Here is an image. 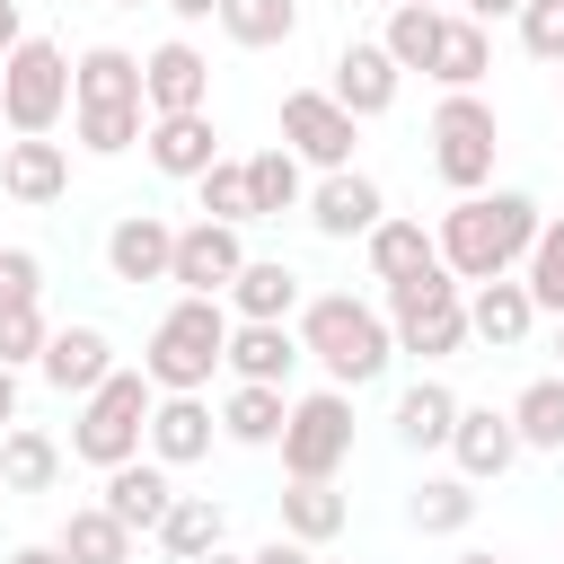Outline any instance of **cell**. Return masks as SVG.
Returning <instances> with one entry per match:
<instances>
[{
  "instance_id": "cell-1",
  "label": "cell",
  "mask_w": 564,
  "mask_h": 564,
  "mask_svg": "<svg viewBox=\"0 0 564 564\" xmlns=\"http://www.w3.org/2000/svg\"><path fill=\"white\" fill-rule=\"evenodd\" d=\"M538 203L529 194H458L449 212H441V229H432V247H441V264H449V282L458 291H476V282H502V273H520V256H529V238H538Z\"/></svg>"
},
{
  "instance_id": "cell-2",
  "label": "cell",
  "mask_w": 564,
  "mask_h": 564,
  "mask_svg": "<svg viewBox=\"0 0 564 564\" xmlns=\"http://www.w3.org/2000/svg\"><path fill=\"white\" fill-rule=\"evenodd\" d=\"M300 361H317L326 370V388H370V379H388V361H397V335H388V317L370 308V300H352V291H317L308 308H300Z\"/></svg>"
},
{
  "instance_id": "cell-3",
  "label": "cell",
  "mask_w": 564,
  "mask_h": 564,
  "mask_svg": "<svg viewBox=\"0 0 564 564\" xmlns=\"http://www.w3.org/2000/svg\"><path fill=\"white\" fill-rule=\"evenodd\" d=\"M220 352H229V308L176 291V308H167V317L150 326V344H141V379H150L159 397H203L212 370H220Z\"/></svg>"
},
{
  "instance_id": "cell-4",
  "label": "cell",
  "mask_w": 564,
  "mask_h": 564,
  "mask_svg": "<svg viewBox=\"0 0 564 564\" xmlns=\"http://www.w3.org/2000/svg\"><path fill=\"white\" fill-rule=\"evenodd\" d=\"M150 405H159V388L141 379V370H106V388H88L79 397V414H70V458L79 467H123V458H141V432H150Z\"/></svg>"
},
{
  "instance_id": "cell-5",
  "label": "cell",
  "mask_w": 564,
  "mask_h": 564,
  "mask_svg": "<svg viewBox=\"0 0 564 564\" xmlns=\"http://www.w3.org/2000/svg\"><path fill=\"white\" fill-rule=\"evenodd\" d=\"M388 335H397V352H414V361H449V352H467V291L449 282V264H423V273H405V282H388Z\"/></svg>"
},
{
  "instance_id": "cell-6",
  "label": "cell",
  "mask_w": 564,
  "mask_h": 564,
  "mask_svg": "<svg viewBox=\"0 0 564 564\" xmlns=\"http://www.w3.org/2000/svg\"><path fill=\"white\" fill-rule=\"evenodd\" d=\"M273 449H282V476H291V485H335L344 458H352V397H344V388H308V397H291Z\"/></svg>"
},
{
  "instance_id": "cell-7",
  "label": "cell",
  "mask_w": 564,
  "mask_h": 564,
  "mask_svg": "<svg viewBox=\"0 0 564 564\" xmlns=\"http://www.w3.org/2000/svg\"><path fill=\"white\" fill-rule=\"evenodd\" d=\"M62 115H70V53L44 44V35H26V44L0 62V123H9L18 141H44Z\"/></svg>"
},
{
  "instance_id": "cell-8",
  "label": "cell",
  "mask_w": 564,
  "mask_h": 564,
  "mask_svg": "<svg viewBox=\"0 0 564 564\" xmlns=\"http://www.w3.org/2000/svg\"><path fill=\"white\" fill-rule=\"evenodd\" d=\"M494 150H502V123H494L485 97H441V106H432V176H441L449 194H485Z\"/></svg>"
},
{
  "instance_id": "cell-9",
  "label": "cell",
  "mask_w": 564,
  "mask_h": 564,
  "mask_svg": "<svg viewBox=\"0 0 564 564\" xmlns=\"http://www.w3.org/2000/svg\"><path fill=\"white\" fill-rule=\"evenodd\" d=\"M352 141H361V123H352L326 88H291V97H282V150H291L300 167L335 176V167H352Z\"/></svg>"
},
{
  "instance_id": "cell-10",
  "label": "cell",
  "mask_w": 564,
  "mask_h": 564,
  "mask_svg": "<svg viewBox=\"0 0 564 564\" xmlns=\"http://www.w3.org/2000/svg\"><path fill=\"white\" fill-rule=\"evenodd\" d=\"M300 212H308V229H317V238H335V247H344V238H370V229L388 220V194H379L361 167H335V176H317V185H308V203H300Z\"/></svg>"
},
{
  "instance_id": "cell-11",
  "label": "cell",
  "mask_w": 564,
  "mask_h": 564,
  "mask_svg": "<svg viewBox=\"0 0 564 564\" xmlns=\"http://www.w3.org/2000/svg\"><path fill=\"white\" fill-rule=\"evenodd\" d=\"M141 106L150 115H212V62L176 35L159 53H141Z\"/></svg>"
},
{
  "instance_id": "cell-12",
  "label": "cell",
  "mask_w": 564,
  "mask_h": 564,
  "mask_svg": "<svg viewBox=\"0 0 564 564\" xmlns=\"http://www.w3.org/2000/svg\"><path fill=\"white\" fill-rule=\"evenodd\" d=\"M238 264H247L238 229H220V220H194V229H176L167 282H176V291H194V300H220V291L238 282Z\"/></svg>"
},
{
  "instance_id": "cell-13",
  "label": "cell",
  "mask_w": 564,
  "mask_h": 564,
  "mask_svg": "<svg viewBox=\"0 0 564 564\" xmlns=\"http://www.w3.org/2000/svg\"><path fill=\"white\" fill-rule=\"evenodd\" d=\"M0 194L26 203V212H53L70 194V150L44 132V141H0Z\"/></svg>"
},
{
  "instance_id": "cell-14",
  "label": "cell",
  "mask_w": 564,
  "mask_h": 564,
  "mask_svg": "<svg viewBox=\"0 0 564 564\" xmlns=\"http://www.w3.org/2000/svg\"><path fill=\"white\" fill-rule=\"evenodd\" d=\"M397 88H405V70H397L379 44H344V53H335V79H326V97H335L352 123L388 115V106H397Z\"/></svg>"
},
{
  "instance_id": "cell-15",
  "label": "cell",
  "mask_w": 564,
  "mask_h": 564,
  "mask_svg": "<svg viewBox=\"0 0 564 564\" xmlns=\"http://www.w3.org/2000/svg\"><path fill=\"white\" fill-rule=\"evenodd\" d=\"M449 458H458V476H467V485H485V476H502V467L520 458V432H511V405H458V423H449Z\"/></svg>"
},
{
  "instance_id": "cell-16",
  "label": "cell",
  "mask_w": 564,
  "mask_h": 564,
  "mask_svg": "<svg viewBox=\"0 0 564 564\" xmlns=\"http://www.w3.org/2000/svg\"><path fill=\"white\" fill-rule=\"evenodd\" d=\"M35 370H44L62 397H88V388H106L115 344H106V326H53V335H44V352H35Z\"/></svg>"
},
{
  "instance_id": "cell-17",
  "label": "cell",
  "mask_w": 564,
  "mask_h": 564,
  "mask_svg": "<svg viewBox=\"0 0 564 564\" xmlns=\"http://www.w3.org/2000/svg\"><path fill=\"white\" fill-rule=\"evenodd\" d=\"M132 538H159V520H167V502H176V485H167V467L159 458H123V467H106V494H97Z\"/></svg>"
},
{
  "instance_id": "cell-18",
  "label": "cell",
  "mask_w": 564,
  "mask_h": 564,
  "mask_svg": "<svg viewBox=\"0 0 564 564\" xmlns=\"http://www.w3.org/2000/svg\"><path fill=\"white\" fill-rule=\"evenodd\" d=\"M167 256H176V229L159 212H123L106 229V273L115 282H167Z\"/></svg>"
},
{
  "instance_id": "cell-19",
  "label": "cell",
  "mask_w": 564,
  "mask_h": 564,
  "mask_svg": "<svg viewBox=\"0 0 564 564\" xmlns=\"http://www.w3.org/2000/svg\"><path fill=\"white\" fill-rule=\"evenodd\" d=\"M220 308H229V317H247V326H282V317L300 308V273H291L282 256H247V264H238V282L220 291Z\"/></svg>"
},
{
  "instance_id": "cell-20",
  "label": "cell",
  "mask_w": 564,
  "mask_h": 564,
  "mask_svg": "<svg viewBox=\"0 0 564 564\" xmlns=\"http://www.w3.org/2000/svg\"><path fill=\"white\" fill-rule=\"evenodd\" d=\"M529 326H538V308H529L520 273H502V282H476V291H467V344L520 352V344H529Z\"/></svg>"
},
{
  "instance_id": "cell-21",
  "label": "cell",
  "mask_w": 564,
  "mask_h": 564,
  "mask_svg": "<svg viewBox=\"0 0 564 564\" xmlns=\"http://www.w3.org/2000/svg\"><path fill=\"white\" fill-rule=\"evenodd\" d=\"M220 370L247 379V388H282V379L300 370V335H291V326H247V317H229V352H220Z\"/></svg>"
},
{
  "instance_id": "cell-22",
  "label": "cell",
  "mask_w": 564,
  "mask_h": 564,
  "mask_svg": "<svg viewBox=\"0 0 564 564\" xmlns=\"http://www.w3.org/2000/svg\"><path fill=\"white\" fill-rule=\"evenodd\" d=\"M212 432H220V414H212L203 397H159L141 441H150L159 467H194V458H212Z\"/></svg>"
},
{
  "instance_id": "cell-23",
  "label": "cell",
  "mask_w": 564,
  "mask_h": 564,
  "mask_svg": "<svg viewBox=\"0 0 564 564\" xmlns=\"http://www.w3.org/2000/svg\"><path fill=\"white\" fill-rule=\"evenodd\" d=\"M141 150H150L159 176H185V185H194V176L220 159V132H212V115H150Z\"/></svg>"
},
{
  "instance_id": "cell-24",
  "label": "cell",
  "mask_w": 564,
  "mask_h": 564,
  "mask_svg": "<svg viewBox=\"0 0 564 564\" xmlns=\"http://www.w3.org/2000/svg\"><path fill=\"white\" fill-rule=\"evenodd\" d=\"M70 106H141V53L123 44H88L70 62ZM150 115V106H141Z\"/></svg>"
},
{
  "instance_id": "cell-25",
  "label": "cell",
  "mask_w": 564,
  "mask_h": 564,
  "mask_svg": "<svg viewBox=\"0 0 564 564\" xmlns=\"http://www.w3.org/2000/svg\"><path fill=\"white\" fill-rule=\"evenodd\" d=\"M485 70H494V35H485L476 18H441V53H432L441 97H476V88H485Z\"/></svg>"
},
{
  "instance_id": "cell-26",
  "label": "cell",
  "mask_w": 564,
  "mask_h": 564,
  "mask_svg": "<svg viewBox=\"0 0 564 564\" xmlns=\"http://www.w3.org/2000/svg\"><path fill=\"white\" fill-rule=\"evenodd\" d=\"M53 485H62V441L35 423H9L0 432V494H53Z\"/></svg>"
},
{
  "instance_id": "cell-27",
  "label": "cell",
  "mask_w": 564,
  "mask_h": 564,
  "mask_svg": "<svg viewBox=\"0 0 564 564\" xmlns=\"http://www.w3.org/2000/svg\"><path fill=\"white\" fill-rule=\"evenodd\" d=\"M220 538H229V511H220L212 494H176L167 520H159V555H167V564H194V555H212Z\"/></svg>"
},
{
  "instance_id": "cell-28",
  "label": "cell",
  "mask_w": 564,
  "mask_h": 564,
  "mask_svg": "<svg viewBox=\"0 0 564 564\" xmlns=\"http://www.w3.org/2000/svg\"><path fill=\"white\" fill-rule=\"evenodd\" d=\"M282 414H291V397L282 388H229L220 397V441H238V449H273L282 441Z\"/></svg>"
},
{
  "instance_id": "cell-29",
  "label": "cell",
  "mask_w": 564,
  "mask_h": 564,
  "mask_svg": "<svg viewBox=\"0 0 564 564\" xmlns=\"http://www.w3.org/2000/svg\"><path fill=\"white\" fill-rule=\"evenodd\" d=\"M449 423H458V388L449 379H414L397 397V441L405 449H449Z\"/></svg>"
},
{
  "instance_id": "cell-30",
  "label": "cell",
  "mask_w": 564,
  "mask_h": 564,
  "mask_svg": "<svg viewBox=\"0 0 564 564\" xmlns=\"http://www.w3.org/2000/svg\"><path fill=\"white\" fill-rule=\"evenodd\" d=\"M70 564H132V529L106 511V502H79L70 520H62V538H53Z\"/></svg>"
},
{
  "instance_id": "cell-31",
  "label": "cell",
  "mask_w": 564,
  "mask_h": 564,
  "mask_svg": "<svg viewBox=\"0 0 564 564\" xmlns=\"http://www.w3.org/2000/svg\"><path fill=\"white\" fill-rule=\"evenodd\" d=\"M361 247H370V273H379V282H405V273H423V264H441V247H432V229H423V220H397V212H388V220H379V229H370Z\"/></svg>"
},
{
  "instance_id": "cell-32",
  "label": "cell",
  "mask_w": 564,
  "mask_h": 564,
  "mask_svg": "<svg viewBox=\"0 0 564 564\" xmlns=\"http://www.w3.org/2000/svg\"><path fill=\"white\" fill-rule=\"evenodd\" d=\"M273 502H282V538H300V546H326V538H344V520H352L335 485H282Z\"/></svg>"
},
{
  "instance_id": "cell-33",
  "label": "cell",
  "mask_w": 564,
  "mask_h": 564,
  "mask_svg": "<svg viewBox=\"0 0 564 564\" xmlns=\"http://www.w3.org/2000/svg\"><path fill=\"white\" fill-rule=\"evenodd\" d=\"M405 520H414L423 538H458V529L476 520V485H467V476H423L414 502H405Z\"/></svg>"
},
{
  "instance_id": "cell-34",
  "label": "cell",
  "mask_w": 564,
  "mask_h": 564,
  "mask_svg": "<svg viewBox=\"0 0 564 564\" xmlns=\"http://www.w3.org/2000/svg\"><path fill=\"white\" fill-rule=\"evenodd\" d=\"M511 432H520V449H564V370H546L511 397Z\"/></svg>"
},
{
  "instance_id": "cell-35",
  "label": "cell",
  "mask_w": 564,
  "mask_h": 564,
  "mask_svg": "<svg viewBox=\"0 0 564 564\" xmlns=\"http://www.w3.org/2000/svg\"><path fill=\"white\" fill-rule=\"evenodd\" d=\"M220 26H229V44L273 53V44L300 35V0H220Z\"/></svg>"
},
{
  "instance_id": "cell-36",
  "label": "cell",
  "mask_w": 564,
  "mask_h": 564,
  "mask_svg": "<svg viewBox=\"0 0 564 564\" xmlns=\"http://www.w3.org/2000/svg\"><path fill=\"white\" fill-rule=\"evenodd\" d=\"M520 291L538 317H564V220H538V238L520 256Z\"/></svg>"
},
{
  "instance_id": "cell-37",
  "label": "cell",
  "mask_w": 564,
  "mask_h": 564,
  "mask_svg": "<svg viewBox=\"0 0 564 564\" xmlns=\"http://www.w3.org/2000/svg\"><path fill=\"white\" fill-rule=\"evenodd\" d=\"M247 194H256V220H282V212H300L308 203V185H300V159L273 141V150H256L247 159Z\"/></svg>"
},
{
  "instance_id": "cell-38",
  "label": "cell",
  "mask_w": 564,
  "mask_h": 564,
  "mask_svg": "<svg viewBox=\"0 0 564 564\" xmlns=\"http://www.w3.org/2000/svg\"><path fill=\"white\" fill-rule=\"evenodd\" d=\"M70 132H79L88 159H123V150L150 132V115H141V106H70Z\"/></svg>"
},
{
  "instance_id": "cell-39",
  "label": "cell",
  "mask_w": 564,
  "mask_h": 564,
  "mask_svg": "<svg viewBox=\"0 0 564 564\" xmlns=\"http://www.w3.org/2000/svg\"><path fill=\"white\" fill-rule=\"evenodd\" d=\"M441 18H449V9H388L379 53H388L397 70H432V53H441Z\"/></svg>"
},
{
  "instance_id": "cell-40",
  "label": "cell",
  "mask_w": 564,
  "mask_h": 564,
  "mask_svg": "<svg viewBox=\"0 0 564 564\" xmlns=\"http://www.w3.org/2000/svg\"><path fill=\"white\" fill-rule=\"evenodd\" d=\"M194 194H203V220H220V229H247V220H256V194H247V159H212V167L194 176Z\"/></svg>"
},
{
  "instance_id": "cell-41",
  "label": "cell",
  "mask_w": 564,
  "mask_h": 564,
  "mask_svg": "<svg viewBox=\"0 0 564 564\" xmlns=\"http://www.w3.org/2000/svg\"><path fill=\"white\" fill-rule=\"evenodd\" d=\"M44 335H53V326H44V300H0V361H9V370L35 361Z\"/></svg>"
},
{
  "instance_id": "cell-42",
  "label": "cell",
  "mask_w": 564,
  "mask_h": 564,
  "mask_svg": "<svg viewBox=\"0 0 564 564\" xmlns=\"http://www.w3.org/2000/svg\"><path fill=\"white\" fill-rule=\"evenodd\" d=\"M520 44L564 70V0H529V9H520Z\"/></svg>"
},
{
  "instance_id": "cell-43",
  "label": "cell",
  "mask_w": 564,
  "mask_h": 564,
  "mask_svg": "<svg viewBox=\"0 0 564 564\" xmlns=\"http://www.w3.org/2000/svg\"><path fill=\"white\" fill-rule=\"evenodd\" d=\"M0 300H44V264H35V247H0Z\"/></svg>"
},
{
  "instance_id": "cell-44",
  "label": "cell",
  "mask_w": 564,
  "mask_h": 564,
  "mask_svg": "<svg viewBox=\"0 0 564 564\" xmlns=\"http://www.w3.org/2000/svg\"><path fill=\"white\" fill-rule=\"evenodd\" d=\"M247 564H317V546H300V538H264Z\"/></svg>"
},
{
  "instance_id": "cell-45",
  "label": "cell",
  "mask_w": 564,
  "mask_h": 564,
  "mask_svg": "<svg viewBox=\"0 0 564 564\" xmlns=\"http://www.w3.org/2000/svg\"><path fill=\"white\" fill-rule=\"evenodd\" d=\"M529 0H458V18H476V26H494V18H520Z\"/></svg>"
},
{
  "instance_id": "cell-46",
  "label": "cell",
  "mask_w": 564,
  "mask_h": 564,
  "mask_svg": "<svg viewBox=\"0 0 564 564\" xmlns=\"http://www.w3.org/2000/svg\"><path fill=\"white\" fill-rule=\"evenodd\" d=\"M176 26H203V18H220V0H159Z\"/></svg>"
},
{
  "instance_id": "cell-47",
  "label": "cell",
  "mask_w": 564,
  "mask_h": 564,
  "mask_svg": "<svg viewBox=\"0 0 564 564\" xmlns=\"http://www.w3.org/2000/svg\"><path fill=\"white\" fill-rule=\"evenodd\" d=\"M18 44H26V26H18V0H0V62H9Z\"/></svg>"
},
{
  "instance_id": "cell-48",
  "label": "cell",
  "mask_w": 564,
  "mask_h": 564,
  "mask_svg": "<svg viewBox=\"0 0 564 564\" xmlns=\"http://www.w3.org/2000/svg\"><path fill=\"white\" fill-rule=\"evenodd\" d=\"M9 423H18V370L0 361V432H9Z\"/></svg>"
},
{
  "instance_id": "cell-49",
  "label": "cell",
  "mask_w": 564,
  "mask_h": 564,
  "mask_svg": "<svg viewBox=\"0 0 564 564\" xmlns=\"http://www.w3.org/2000/svg\"><path fill=\"white\" fill-rule=\"evenodd\" d=\"M9 564H70V555H62V546H18Z\"/></svg>"
},
{
  "instance_id": "cell-50",
  "label": "cell",
  "mask_w": 564,
  "mask_h": 564,
  "mask_svg": "<svg viewBox=\"0 0 564 564\" xmlns=\"http://www.w3.org/2000/svg\"><path fill=\"white\" fill-rule=\"evenodd\" d=\"M194 564H247V555H229V546H212V555H194Z\"/></svg>"
},
{
  "instance_id": "cell-51",
  "label": "cell",
  "mask_w": 564,
  "mask_h": 564,
  "mask_svg": "<svg viewBox=\"0 0 564 564\" xmlns=\"http://www.w3.org/2000/svg\"><path fill=\"white\" fill-rule=\"evenodd\" d=\"M458 564H502V555H485V546H467V555H458Z\"/></svg>"
},
{
  "instance_id": "cell-52",
  "label": "cell",
  "mask_w": 564,
  "mask_h": 564,
  "mask_svg": "<svg viewBox=\"0 0 564 564\" xmlns=\"http://www.w3.org/2000/svg\"><path fill=\"white\" fill-rule=\"evenodd\" d=\"M397 9H441V0H397Z\"/></svg>"
},
{
  "instance_id": "cell-53",
  "label": "cell",
  "mask_w": 564,
  "mask_h": 564,
  "mask_svg": "<svg viewBox=\"0 0 564 564\" xmlns=\"http://www.w3.org/2000/svg\"><path fill=\"white\" fill-rule=\"evenodd\" d=\"M555 352H564V317H555Z\"/></svg>"
},
{
  "instance_id": "cell-54",
  "label": "cell",
  "mask_w": 564,
  "mask_h": 564,
  "mask_svg": "<svg viewBox=\"0 0 564 564\" xmlns=\"http://www.w3.org/2000/svg\"><path fill=\"white\" fill-rule=\"evenodd\" d=\"M115 9H141V0H115Z\"/></svg>"
},
{
  "instance_id": "cell-55",
  "label": "cell",
  "mask_w": 564,
  "mask_h": 564,
  "mask_svg": "<svg viewBox=\"0 0 564 564\" xmlns=\"http://www.w3.org/2000/svg\"><path fill=\"white\" fill-rule=\"evenodd\" d=\"M379 9H397V0H379Z\"/></svg>"
},
{
  "instance_id": "cell-56",
  "label": "cell",
  "mask_w": 564,
  "mask_h": 564,
  "mask_svg": "<svg viewBox=\"0 0 564 564\" xmlns=\"http://www.w3.org/2000/svg\"><path fill=\"white\" fill-rule=\"evenodd\" d=\"M555 88H564V70H555Z\"/></svg>"
}]
</instances>
